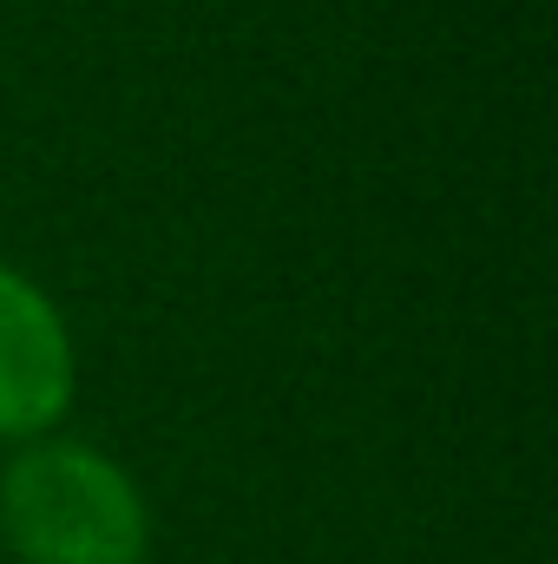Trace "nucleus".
<instances>
[{"instance_id":"1","label":"nucleus","mask_w":558,"mask_h":564,"mask_svg":"<svg viewBox=\"0 0 558 564\" xmlns=\"http://www.w3.org/2000/svg\"><path fill=\"white\" fill-rule=\"evenodd\" d=\"M0 532L20 564H144L139 486L93 446L40 440L0 473Z\"/></svg>"},{"instance_id":"2","label":"nucleus","mask_w":558,"mask_h":564,"mask_svg":"<svg viewBox=\"0 0 558 564\" xmlns=\"http://www.w3.org/2000/svg\"><path fill=\"white\" fill-rule=\"evenodd\" d=\"M73 401V341L60 308L0 263V440H33Z\"/></svg>"}]
</instances>
